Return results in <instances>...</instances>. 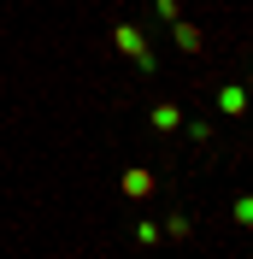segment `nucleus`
<instances>
[{
    "instance_id": "f257e3e1",
    "label": "nucleus",
    "mask_w": 253,
    "mask_h": 259,
    "mask_svg": "<svg viewBox=\"0 0 253 259\" xmlns=\"http://www.w3.org/2000/svg\"><path fill=\"white\" fill-rule=\"evenodd\" d=\"M118 48H124L130 53V59H136V65H142V71H153V48H147V41H142V30H136V24H118Z\"/></svg>"
}]
</instances>
